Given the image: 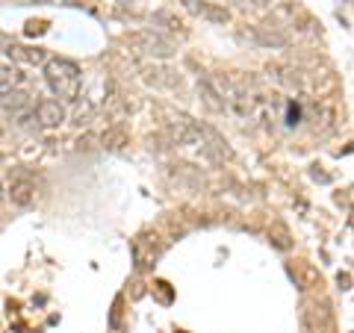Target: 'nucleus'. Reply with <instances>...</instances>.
I'll return each mask as SVG.
<instances>
[{
    "label": "nucleus",
    "mask_w": 354,
    "mask_h": 333,
    "mask_svg": "<svg viewBox=\"0 0 354 333\" xmlns=\"http://www.w3.org/2000/svg\"><path fill=\"white\" fill-rule=\"evenodd\" d=\"M15 80H18L15 68H9V65H0V88H9Z\"/></svg>",
    "instance_id": "11"
},
{
    "label": "nucleus",
    "mask_w": 354,
    "mask_h": 333,
    "mask_svg": "<svg viewBox=\"0 0 354 333\" xmlns=\"http://www.w3.org/2000/svg\"><path fill=\"white\" fill-rule=\"evenodd\" d=\"M30 3H41V0H30Z\"/></svg>",
    "instance_id": "13"
},
{
    "label": "nucleus",
    "mask_w": 354,
    "mask_h": 333,
    "mask_svg": "<svg viewBox=\"0 0 354 333\" xmlns=\"http://www.w3.org/2000/svg\"><path fill=\"white\" fill-rule=\"evenodd\" d=\"M27 32H30V36H32V32H44V21H39V24H36V21H30Z\"/></svg>",
    "instance_id": "12"
},
{
    "label": "nucleus",
    "mask_w": 354,
    "mask_h": 333,
    "mask_svg": "<svg viewBox=\"0 0 354 333\" xmlns=\"http://www.w3.org/2000/svg\"><path fill=\"white\" fill-rule=\"evenodd\" d=\"M44 80L53 88V95L65 97V101H77L80 97V68L71 59H48L44 62Z\"/></svg>",
    "instance_id": "1"
},
{
    "label": "nucleus",
    "mask_w": 354,
    "mask_h": 333,
    "mask_svg": "<svg viewBox=\"0 0 354 333\" xmlns=\"http://www.w3.org/2000/svg\"><path fill=\"white\" fill-rule=\"evenodd\" d=\"M204 136V127H198L189 118H177L169 124V139L171 145H198Z\"/></svg>",
    "instance_id": "4"
},
{
    "label": "nucleus",
    "mask_w": 354,
    "mask_h": 333,
    "mask_svg": "<svg viewBox=\"0 0 354 333\" xmlns=\"http://www.w3.org/2000/svg\"><path fill=\"white\" fill-rule=\"evenodd\" d=\"M133 44H136L142 53H148V57H160V59H169L174 53V44L165 36H160V32H153V30H145V32H139V36H133Z\"/></svg>",
    "instance_id": "3"
},
{
    "label": "nucleus",
    "mask_w": 354,
    "mask_h": 333,
    "mask_svg": "<svg viewBox=\"0 0 354 333\" xmlns=\"http://www.w3.org/2000/svg\"><path fill=\"white\" fill-rule=\"evenodd\" d=\"M0 162H3V153H0Z\"/></svg>",
    "instance_id": "14"
},
{
    "label": "nucleus",
    "mask_w": 354,
    "mask_h": 333,
    "mask_svg": "<svg viewBox=\"0 0 354 333\" xmlns=\"http://www.w3.org/2000/svg\"><path fill=\"white\" fill-rule=\"evenodd\" d=\"M9 201L21 209H27L32 201H36V180L24 171L9 174Z\"/></svg>",
    "instance_id": "2"
},
{
    "label": "nucleus",
    "mask_w": 354,
    "mask_h": 333,
    "mask_svg": "<svg viewBox=\"0 0 354 333\" xmlns=\"http://www.w3.org/2000/svg\"><path fill=\"white\" fill-rule=\"evenodd\" d=\"M198 88H201V95H204V104L213 109V113H221L225 109V101H218V95H216V88L209 86V80H204V83H198Z\"/></svg>",
    "instance_id": "10"
},
{
    "label": "nucleus",
    "mask_w": 354,
    "mask_h": 333,
    "mask_svg": "<svg viewBox=\"0 0 354 333\" xmlns=\"http://www.w3.org/2000/svg\"><path fill=\"white\" fill-rule=\"evenodd\" d=\"M36 121L41 127H59L65 121V106L59 101H41L36 106Z\"/></svg>",
    "instance_id": "6"
},
{
    "label": "nucleus",
    "mask_w": 354,
    "mask_h": 333,
    "mask_svg": "<svg viewBox=\"0 0 354 333\" xmlns=\"http://www.w3.org/2000/svg\"><path fill=\"white\" fill-rule=\"evenodd\" d=\"M254 39H257V44H263V48H286V44H290V36L274 27H257L254 30Z\"/></svg>",
    "instance_id": "8"
},
{
    "label": "nucleus",
    "mask_w": 354,
    "mask_h": 333,
    "mask_svg": "<svg viewBox=\"0 0 354 333\" xmlns=\"http://www.w3.org/2000/svg\"><path fill=\"white\" fill-rule=\"evenodd\" d=\"M30 106V95L24 88H3L0 92V113L3 115H21Z\"/></svg>",
    "instance_id": "5"
},
{
    "label": "nucleus",
    "mask_w": 354,
    "mask_h": 333,
    "mask_svg": "<svg viewBox=\"0 0 354 333\" xmlns=\"http://www.w3.org/2000/svg\"><path fill=\"white\" fill-rule=\"evenodd\" d=\"M6 57L15 59V62L39 65V62H44V50H41V48H21V44H9V48H6Z\"/></svg>",
    "instance_id": "9"
},
{
    "label": "nucleus",
    "mask_w": 354,
    "mask_h": 333,
    "mask_svg": "<svg viewBox=\"0 0 354 333\" xmlns=\"http://www.w3.org/2000/svg\"><path fill=\"white\" fill-rule=\"evenodd\" d=\"M183 6L189 9L192 15H201L207 21H213V24H227L230 15L225 12V9H216L213 3H207V0H183Z\"/></svg>",
    "instance_id": "7"
},
{
    "label": "nucleus",
    "mask_w": 354,
    "mask_h": 333,
    "mask_svg": "<svg viewBox=\"0 0 354 333\" xmlns=\"http://www.w3.org/2000/svg\"><path fill=\"white\" fill-rule=\"evenodd\" d=\"M0 136H3V127H0Z\"/></svg>",
    "instance_id": "15"
}]
</instances>
